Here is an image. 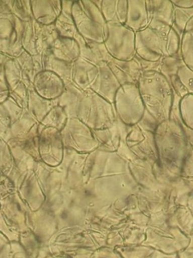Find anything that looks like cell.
<instances>
[{
    "label": "cell",
    "mask_w": 193,
    "mask_h": 258,
    "mask_svg": "<svg viewBox=\"0 0 193 258\" xmlns=\"http://www.w3.org/2000/svg\"><path fill=\"white\" fill-rule=\"evenodd\" d=\"M63 143H68L71 146L83 152H93L99 147L95 140L93 131L82 121L75 117L69 118L68 123L62 130Z\"/></svg>",
    "instance_id": "9c48e42d"
},
{
    "label": "cell",
    "mask_w": 193,
    "mask_h": 258,
    "mask_svg": "<svg viewBox=\"0 0 193 258\" xmlns=\"http://www.w3.org/2000/svg\"><path fill=\"white\" fill-rule=\"evenodd\" d=\"M107 64L121 86L128 84L137 85L143 73L141 64L136 56L129 61H121L112 58Z\"/></svg>",
    "instance_id": "8fae6325"
},
{
    "label": "cell",
    "mask_w": 193,
    "mask_h": 258,
    "mask_svg": "<svg viewBox=\"0 0 193 258\" xmlns=\"http://www.w3.org/2000/svg\"><path fill=\"white\" fill-rule=\"evenodd\" d=\"M98 75V67L83 58L72 63L70 83L81 91L90 90Z\"/></svg>",
    "instance_id": "7c38bea8"
},
{
    "label": "cell",
    "mask_w": 193,
    "mask_h": 258,
    "mask_svg": "<svg viewBox=\"0 0 193 258\" xmlns=\"http://www.w3.org/2000/svg\"><path fill=\"white\" fill-rule=\"evenodd\" d=\"M76 118L91 130L111 127L117 121L113 104L91 90L83 93L77 109Z\"/></svg>",
    "instance_id": "5b68a950"
},
{
    "label": "cell",
    "mask_w": 193,
    "mask_h": 258,
    "mask_svg": "<svg viewBox=\"0 0 193 258\" xmlns=\"http://www.w3.org/2000/svg\"><path fill=\"white\" fill-rule=\"evenodd\" d=\"M149 19L145 0H128V13L125 25L137 33L149 26Z\"/></svg>",
    "instance_id": "4fadbf2b"
},
{
    "label": "cell",
    "mask_w": 193,
    "mask_h": 258,
    "mask_svg": "<svg viewBox=\"0 0 193 258\" xmlns=\"http://www.w3.org/2000/svg\"><path fill=\"white\" fill-rule=\"evenodd\" d=\"M95 3L101 9L107 23L125 25L128 13V0H107Z\"/></svg>",
    "instance_id": "5bb4252c"
},
{
    "label": "cell",
    "mask_w": 193,
    "mask_h": 258,
    "mask_svg": "<svg viewBox=\"0 0 193 258\" xmlns=\"http://www.w3.org/2000/svg\"><path fill=\"white\" fill-rule=\"evenodd\" d=\"M92 131L99 146L98 149L106 152H117L122 138L120 125L118 120L111 127L92 130Z\"/></svg>",
    "instance_id": "2e32d148"
},
{
    "label": "cell",
    "mask_w": 193,
    "mask_h": 258,
    "mask_svg": "<svg viewBox=\"0 0 193 258\" xmlns=\"http://www.w3.org/2000/svg\"><path fill=\"white\" fill-rule=\"evenodd\" d=\"M98 75L93 85L92 91L113 104L116 93L121 87L117 78L109 67L107 62H101L98 66Z\"/></svg>",
    "instance_id": "30bf717a"
},
{
    "label": "cell",
    "mask_w": 193,
    "mask_h": 258,
    "mask_svg": "<svg viewBox=\"0 0 193 258\" xmlns=\"http://www.w3.org/2000/svg\"><path fill=\"white\" fill-rule=\"evenodd\" d=\"M137 87L146 111L157 123L169 120L173 105V92L168 81L158 72H145Z\"/></svg>",
    "instance_id": "3957f363"
},
{
    "label": "cell",
    "mask_w": 193,
    "mask_h": 258,
    "mask_svg": "<svg viewBox=\"0 0 193 258\" xmlns=\"http://www.w3.org/2000/svg\"><path fill=\"white\" fill-rule=\"evenodd\" d=\"M113 105L117 120L125 126L137 125L146 112L138 87L134 84L121 86Z\"/></svg>",
    "instance_id": "8992f818"
},
{
    "label": "cell",
    "mask_w": 193,
    "mask_h": 258,
    "mask_svg": "<svg viewBox=\"0 0 193 258\" xmlns=\"http://www.w3.org/2000/svg\"><path fill=\"white\" fill-rule=\"evenodd\" d=\"M182 126H183L184 131H185V136H186L188 143H189L190 146H191V149L193 150V131L185 127L183 124H182Z\"/></svg>",
    "instance_id": "cb8c5ba5"
},
{
    "label": "cell",
    "mask_w": 193,
    "mask_h": 258,
    "mask_svg": "<svg viewBox=\"0 0 193 258\" xmlns=\"http://www.w3.org/2000/svg\"><path fill=\"white\" fill-rule=\"evenodd\" d=\"M181 37L173 27L157 22L136 33V56L143 61L158 62L164 57L179 53Z\"/></svg>",
    "instance_id": "6da1fadb"
},
{
    "label": "cell",
    "mask_w": 193,
    "mask_h": 258,
    "mask_svg": "<svg viewBox=\"0 0 193 258\" xmlns=\"http://www.w3.org/2000/svg\"><path fill=\"white\" fill-rule=\"evenodd\" d=\"M173 28L180 37L183 33L193 30V7L183 9L173 6Z\"/></svg>",
    "instance_id": "e0dca14e"
},
{
    "label": "cell",
    "mask_w": 193,
    "mask_h": 258,
    "mask_svg": "<svg viewBox=\"0 0 193 258\" xmlns=\"http://www.w3.org/2000/svg\"><path fill=\"white\" fill-rule=\"evenodd\" d=\"M137 125H138L141 129L144 130V131L155 133V129H156L158 123H157L156 120L146 111L143 118L141 119V120H140Z\"/></svg>",
    "instance_id": "7402d4cb"
},
{
    "label": "cell",
    "mask_w": 193,
    "mask_h": 258,
    "mask_svg": "<svg viewBox=\"0 0 193 258\" xmlns=\"http://www.w3.org/2000/svg\"><path fill=\"white\" fill-rule=\"evenodd\" d=\"M149 23L157 22L173 27V5L167 0H149L146 1Z\"/></svg>",
    "instance_id": "9a60e30c"
},
{
    "label": "cell",
    "mask_w": 193,
    "mask_h": 258,
    "mask_svg": "<svg viewBox=\"0 0 193 258\" xmlns=\"http://www.w3.org/2000/svg\"><path fill=\"white\" fill-rule=\"evenodd\" d=\"M72 17L78 34L87 41L104 43L107 23L95 1H80L72 6Z\"/></svg>",
    "instance_id": "277c9868"
},
{
    "label": "cell",
    "mask_w": 193,
    "mask_h": 258,
    "mask_svg": "<svg viewBox=\"0 0 193 258\" xmlns=\"http://www.w3.org/2000/svg\"><path fill=\"white\" fill-rule=\"evenodd\" d=\"M177 77L187 93L193 95V72L183 66L178 71Z\"/></svg>",
    "instance_id": "44dd1931"
},
{
    "label": "cell",
    "mask_w": 193,
    "mask_h": 258,
    "mask_svg": "<svg viewBox=\"0 0 193 258\" xmlns=\"http://www.w3.org/2000/svg\"><path fill=\"white\" fill-rule=\"evenodd\" d=\"M157 163L167 168L183 167L191 150L180 120L170 118L159 123L154 133Z\"/></svg>",
    "instance_id": "7a4b0ae2"
},
{
    "label": "cell",
    "mask_w": 193,
    "mask_h": 258,
    "mask_svg": "<svg viewBox=\"0 0 193 258\" xmlns=\"http://www.w3.org/2000/svg\"><path fill=\"white\" fill-rule=\"evenodd\" d=\"M183 66V61L179 53L172 56L164 57L160 61L158 72L169 81L172 76L177 75L178 71Z\"/></svg>",
    "instance_id": "d6986e66"
},
{
    "label": "cell",
    "mask_w": 193,
    "mask_h": 258,
    "mask_svg": "<svg viewBox=\"0 0 193 258\" xmlns=\"http://www.w3.org/2000/svg\"><path fill=\"white\" fill-rule=\"evenodd\" d=\"M171 2L174 7H179V8L188 9L193 7V0H176Z\"/></svg>",
    "instance_id": "603a6c76"
},
{
    "label": "cell",
    "mask_w": 193,
    "mask_h": 258,
    "mask_svg": "<svg viewBox=\"0 0 193 258\" xmlns=\"http://www.w3.org/2000/svg\"><path fill=\"white\" fill-rule=\"evenodd\" d=\"M179 118L181 123L193 131V95H186L179 104Z\"/></svg>",
    "instance_id": "ffe728a7"
},
{
    "label": "cell",
    "mask_w": 193,
    "mask_h": 258,
    "mask_svg": "<svg viewBox=\"0 0 193 258\" xmlns=\"http://www.w3.org/2000/svg\"><path fill=\"white\" fill-rule=\"evenodd\" d=\"M179 53L184 66L193 72V30L182 34Z\"/></svg>",
    "instance_id": "ac0fdd59"
},
{
    "label": "cell",
    "mask_w": 193,
    "mask_h": 258,
    "mask_svg": "<svg viewBox=\"0 0 193 258\" xmlns=\"http://www.w3.org/2000/svg\"><path fill=\"white\" fill-rule=\"evenodd\" d=\"M104 46L112 58L129 61L136 56V33L125 25L107 23Z\"/></svg>",
    "instance_id": "52a82bcc"
},
{
    "label": "cell",
    "mask_w": 193,
    "mask_h": 258,
    "mask_svg": "<svg viewBox=\"0 0 193 258\" xmlns=\"http://www.w3.org/2000/svg\"><path fill=\"white\" fill-rule=\"evenodd\" d=\"M124 140L130 152L137 159L157 161V150L154 133L144 131L138 125L125 126L119 122Z\"/></svg>",
    "instance_id": "ba28073f"
}]
</instances>
